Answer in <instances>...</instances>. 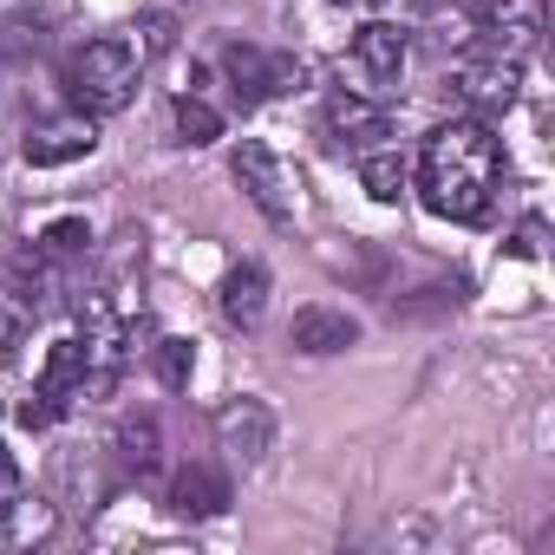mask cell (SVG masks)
Returning <instances> with one entry per match:
<instances>
[{
    "label": "cell",
    "mask_w": 555,
    "mask_h": 555,
    "mask_svg": "<svg viewBox=\"0 0 555 555\" xmlns=\"http://www.w3.org/2000/svg\"><path fill=\"white\" fill-rule=\"evenodd\" d=\"M496 183H503V144L483 118H451L425 138L418 151V190H425V209L431 216H451V222H483L490 203H496Z\"/></svg>",
    "instance_id": "1"
},
{
    "label": "cell",
    "mask_w": 555,
    "mask_h": 555,
    "mask_svg": "<svg viewBox=\"0 0 555 555\" xmlns=\"http://www.w3.org/2000/svg\"><path fill=\"white\" fill-rule=\"evenodd\" d=\"M138 73H144V53H138L131 40H86V47L66 53L60 86H66L73 112H86V118H112V112L131 105Z\"/></svg>",
    "instance_id": "2"
},
{
    "label": "cell",
    "mask_w": 555,
    "mask_h": 555,
    "mask_svg": "<svg viewBox=\"0 0 555 555\" xmlns=\"http://www.w3.org/2000/svg\"><path fill=\"white\" fill-rule=\"evenodd\" d=\"M125 314L112 301V288H92L79 301V347H86V392H112L118 386V366H125Z\"/></svg>",
    "instance_id": "3"
},
{
    "label": "cell",
    "mask_w": 555,
    "mask_h": 555,
    "mask_svg": "<svg viewBox=\"0 0 555 555\" xmlns=\"http://www.w3.org/2000/svg\"><path fill=\"white\" fill-rule=\"evenodd\" d=\"M347 79H353L347 92H360V99H392L399 79H405V34L392 21L360 27L353 47H347Z\"/></svg>",
    "instance_id": "4"
},
{
    "label": "cell",
    "mask_w": 555,
    "mask_h": 555,
    "mask_svg": "<svg viewBox=\"0 0 555 555\" xmlns=\"http://www.w3.org/2000/svg\"><path fill=\"white\" fill-rule=\"evenodd\" d=\"M235 183L248 190V203L268 216V222H288L295 203H301V170L288 157H274L268 144H242L235 151Z\"/></svg>",
    "instance_id": "5"
},
{
    "label": "cell",
    "mask_w": 555,
    "mask_h": 555,
    "mask_svg": "<svg viewBox=\"0 0 555 555\" xmlns=\"http://www.w3.org/2000/svg\"><path fill=\"white\" fill-rule=\"evenodd\" d=\"M516 86H522V66L503 60V53H457L451 60V92L457 105H470L477 118H496L516 105Z\"/></svg>",
    "instance_id": "6"
},
{
    "label": "cell",
    "mask_w": 555,
    "mask_h": 555,
    "mask_svg": "<svg viewBox=\"0 0 555 555\" xmlns=\"http://www.w3.org/2000/svg\"><path fill=\"white\" fill-rule=\"evenodd\" d=\"M73 399H86V347L79 340H53L47 347V366H40V386H34V399H27V425L34 431H47Z\"/></svg>",
    "instance_id": "7"
},
{
    "label": "cell",
    "mask_w": 555,
    "mask_h": 555,
    "mask_svg": "<svg viewBox=\"0 0 555 555\" xmlns=\"http://www.w3.org/2000/svg\"><path fill=\"white\" fill-rule=\"evenodd\" d=\"M542 27H548L542 0H483L477 8V34H490V53H503L516 66L542 47Z\"/></svg>",
    "instance_id": "8"
},
{
    "label": "cell",
    "mask_w": 555,
    "mask_h": 555,
    "mask_svg": "<svg viewBox=\"0 0 555 555\" xmlns=\"http://www.w3.org/2000/svg\"><path fill=\"white\" fill-rule=\"evenodd\" d=\"M222 66H229V79H235V99L242 105H261V99H274V92H295V79H301V66L288 60V53H261V47H222Z\"/></svg>",
    "instance_id": "9"
},
{
    "label": "cell",
    "mask_w": 555,
    "mask_h": 555,
    "mask_svg": "<svg viewBox=\"0 0 555 555\" xmlns=\"http://www.w3.org/2000/svg\"><path fill=\"white\" fill-rule=\"evenodd\" d=\"M216 444L235 457V464H261V451L274 444V412L261 399H235L216 412Z\"/></svg>",
    "instance_id": "10"
},
{
    "label": "cell",
    "mask_w": 555,
    "mask_h": 555,
    "mask_svg": "<svg viewBox=\"0 0 555 555\" xmlns=\"http://www.w3.org/2000/svg\"><path fill=\"white\" fill-rule=\"evenodd\" d=\"M92 144H99V125H92L86 112H73V118L34 125V131H27V144H21V157H27V164H40V170H53V164L92 157Z\"/></svg>",
    "instance_id": "11"
},
{
    "label": "cell",
    "mask_w": 555,
    "mask_h": 555,
    "mask_svg": "<svg viewBox=\"0 0 555 555\" xmlns=\"http://www.w3.org/2000/svg\"><path fill=\"white\" fill-rule=\"evenodd\" d=\"M261 314H268V268H261V261L229 268V274H222V321L242 327V334H255Z\"/></svg>",
    "instance_id": "12"
},
{
    "label": "cell",
    "mask_w": 555,
    "mask_h": 555,
    "mask_svg": "<svg viewBox=\"0 0 555 555\" xmlns=\"http://www.w3.org/2000/svg\"><path fill=\"white\" fill-rule=\"evenodd\" d=\"M288 340L301 347V353H340V347H353L360 340V321L353 314H340V308H301L295 314V327H288Z\"/></svg>",
    "instance_id": "13"
},
{
    "label": "cell",
    "mask_w": 555,
    "mask_h": 555,
    "mask_svg": "<svg viewBox=\"0 0 555 555\" xmlns=\"http://www.w3.org/2000/svg\"><path fill=\"white\" fill-rule=\"evenodd\" d=\"M170 509L177 516H222L229 509V477L216 464H183L170 483Z\"/></svg>",
    "instance_id": "14"
},
{
    "label": "cell",
    "mask_w": 555,
    "mask_h": 555,
    "mask_svg": "<svg viewBox=\"0 0 555 555\" xmlns=\"http://www.w3.org/2000/svg\"><path fill=\"white\" fill-rule=\"evenodd\" d=\"M321 118H327V131H334L340 144H360V138H386V112H379L373 99H360V92H334Z\"/></svg>",
    "instance_id": "15"
},
{
    "label": "cell",
    "mask_w": 555,
    "mask_h": 555,
    "mask_svg": "<svg viewBox=\"0 0 555 555\" xmlns=\"http://www.w3.org/2000/svg\"><path fill=\"white\" fill-rule=\"evenodd\" d=\"M425 27L438 34V47H470L477 40V8L470 0H425Z\"/></svg>",
    "instance_id": "16"
},
{
    "label": "cell",
    "mask_w": 555,
    "mask_h": 555,
    "mask_svg": "<svg viewBox=\"0 0 555 555\" xmlns=\"http://www.w3.org/2000/svg\"><path fill=\"white\" fill-rule=\"evenodd\" d=\"M360 183H366L373 203H399V190H405V164H399L392 151H373V157H360Z\"/></svg>",
    "instance_id": "17"
},
{
    "label": "cell",
    "mask_w": 555,
    "mask_h": 555,
    "mask_svg": "<svg viewBox=\"0 0 555 555\" xmlns=\"http://www.w3.org/2000/svg\"><path fill=\"white\" fill-rule=\"evenodd\" d=\"M86 242H92V229H86V216H60L47 235H40V261H73V255H86Z\"/></svg>",
    "instance_id": "18"
},
{
    "label": "cell",
    "mask_w": 555,
    "mask_h": 555,
    "mask_svg": "<svg viewBox=\"0 0 555 555\" xmlns=\"http://www.w3.org/2000/svg\"><path fill=\"white\" fill-rule=\"evenodd\" d=\"M177 138H183V144H216V138H222L216 105H203V99H177Z\"/></svg>",
    "instance_id": "19"
},
{
    "label": "cell",
    "mask_w": 555,
    "mask_h": 555,
    "mask_svg": "<svg viewBox=\"0 0 555 555\" xmlns=\"http://www.w3.org/2000/svg\"><path fill=\"white\" fill-rule=\"evenodd\" d=\"M118 457L138 464V470H151V464H157V425H151V418H125V425H118Z\"/></svg>",
    "instance_id": "20"
},
{
    "label": "cell",
    "mask_w": 555,
    "mask_h": 555,
    "mask_svg": "<svg viewBox=\"0 0 555 555\" xmlns=\"http://www.w3.org/2000/svg\"><path fill=\"white\" fill-rule=\"evenodd\" d=\"M21 503H27V483H21V464H14V451L0 444V529H8L14 516H21Z\"/></svg>",
    "instance_id": "21"
},
{
    "label": "cell",
    "mask_w": 555,
    "mask_h": 555,
    "mask_svg": "<svg viewBox=\"0 0 555 555\" xmlns=\"http://www.w3.org/2000/svg\"><path fill=\"white\" fill-rule=\"evenodd\" d=\"M190 366H196L190 340H164V347H157V373H164V386H170V392H183V386H190Z\"/></svg>",
    "instance_id": "22"
},
{
    "label": "cell",
    "mask_w": 555,
    "mask_h": 555,
    "mask_svg": "<svg viewBox=\"0 0 555 555\" xmlns=\"http://www.w3.org/2000/svg\"><path fill=\"white\" fill-rule=\"evenodd\" d=\"M21 334H27V321L8 308V301H0V366H8L14 360V347H21Z\"/></svg>",
    "instance_id": "23"
},
{
    "label": "cell",
    "mask_w": 555,
    "mask_h": 555,
    "mask_svg": "<svg viewBox=\"0 0 555 555\" xmlns=\"http://www.w3.org/2000/svg\"><path fill=\"white\" fill-rule=\"evenodd\" d=\"M516 255H542V222H522L516 229Z\"/></svg>",
    "instance_id": "24"
},
{
    "label": "cell",
    "mask_w": 555,
    "mask_h": 555,
    "mask_svg": "<svg viewBox=\"0 0 555 555\" xmlns=\"http://www.w3.org/2000/svg\"><path fill=\"white\" fill-rule=\"evenodd\" d=\"M144 47L164 53V47H170V21H144Z\"/></svg>",
    "instance_id": "25"
},
{
    "label": "cell",
    "mask_w": 555,
    "mask_h": 555,
    "mask_svg": "<svg viewBox=\"0 0 555 555\" xmlns=\"http://www.w3.org/2000/svg\"><path fill=\"white\" fill-rule=\"evenodd\" d=\"M334 8H373V0H334Z\"/></svg>",
    "instance_id": "26"
}]
</instances>
